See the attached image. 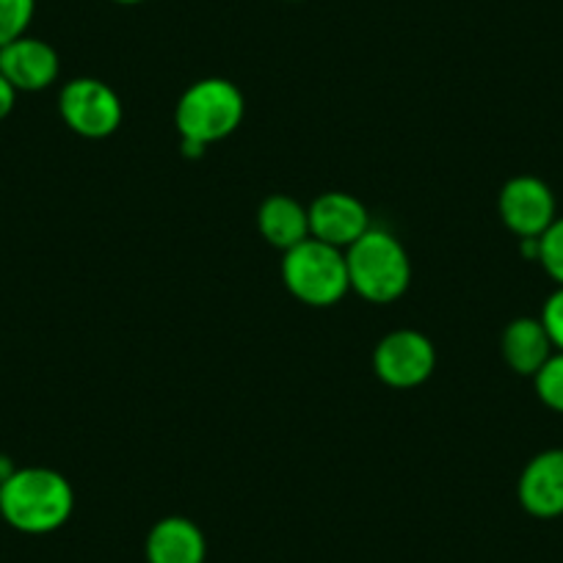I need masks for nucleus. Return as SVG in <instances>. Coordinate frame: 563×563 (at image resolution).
Returning <instances> with one entry per match:
<instances>
[{
	"label": "nucleus",
	"mask_w": 563,
	"mask_h": 563,
	"mask_svg": "<svg viewBox=\"0 0 563 563\" xmlns=\"http://www.w3.org/2000/svg\"><path fill=\"white\" fill-rule=\"evenodd\" d=\"M519 506L536 519L563 517V448L541 451L525 464L517 484Z\"/></svg>",
	"instance_id": "nucleus-10"
},
{
	"label": "nucleus",
	"mask_w": 563,
	"mask_h": 563,
	"mask_svg": "<svg viewBox=\"0 0 563 563\" xmlns=\"http://www.w3.org/2000/svg\"><path fill=\"white\" fill-rule=\"evenodd\" d=\"M373 367L384 384L395 389L420 387L437 367V349L429 338L415 329H398L382 338L373 351Z\"/></svg>",
	"instance_id": "nucleus-6"
},
{
	"label": "nucleus",
	"mask_w": 563,
	"mask_h": 563,
	"mask_svg": "<svg viewBox=\"0 0 563 563\" xmlns=\"http://www.w3.org/2000/svg\"><path fill=\"white\" fill-rule=\"evenodd\" d=\"M500 219L519 241L525 238H541L558 219L555 194L541 177L519 175L503 186L497 199Z\"/></svg>",
	"instance_id": "nucleus-7"
},
{
	"label": "nucleus",
	"mask_w": 563,
	"mask_h": 563,
	"mask_svg": "<svg viewBox=\"0 0 563 563\" xmlns=\"http://www.w3.org/2000/svg\"><path fill=\"white\" fill-rule=\"evenodd\" d=\"M241 89L227 78H205L188 86L177 102L175 122L183 135V150L188 158H199L208 144L235 133L243 122Z\"/></svg>",
	"instance_id": "nucleus-2"
},
{
	"label": "nucleus",
	"mask_w": 563,
	"mask_h": 563,
	"mask_svg": "<svg viewBox=\"0 0 563 563\" xmlns=\"http://www.w3.org/2000/svg\"><path fill=\"white\" fill-rule=\"evenodd\" d=\"M371 230L367 208L345 191L321 194L310 205V235L334 249H349Z\"/></svg>",
	"instance_id": "nucleus-8"
},
{
	"label": "nucleus",
	"mask_w": 563,
	"mask_h": 563,
	"mask_svg": "<svg viewBox=\"0 0 563 563\" xmlns=\"http://www.w3.org/2000/svg\"><path fill=\"white\" fill-rule=\"evenodd\" d=\"M536 395L547 409L563 415V351H555L533 376Z\"/></svg>",
	"instance_id": "nucleus-14"
},
{
	"label": "nucleus",
	"mask_w": 563,
	"mask_h": 563,
	"mask_svg": "<svg viewBox=\"0 0 563 563\" xmlns=\"http://www.w3.org/2000/svg\"><path fill=\"white\" fill-rule=\"evenodd\" d=\"M14 106H18V89L0 73V122L14 111Z\"/></svg>",
	"instance_id": "nucleus-18"
},
{
	"label": "nucleus",
	"mask_w": 563,
	"mask_h": 563,
	"mask_svg": "<svg viewBox=\"0 0 563 563\" xmlns=\"http://www.w3.org/2000/svg\"><path fill=\"white\" fill-rule=\"evenodd\" d=\"M113 3H122V7H135V3H144V0H113Z\"/></svg>",
	"instance_id": "nucleus-20"
},
{
	"label": "nucleus",
	"mask_w": 563,
	"mask_h": 563,
	"mask_svg": "<svg viewBox=\"0 0 563 563\" xmlns=\"http://www.w3.org/2000/svg\"><path fill=\"white\" fill-rule=\"evenodd\" d=\"M36 0H0V47L29 34Z\"/></svg>",
	"instance_id": "nucleus-15"
},
{
	"label": "nucleus",
	"mask_w": 563,
	"mask_h": 563,
	"mask_svg": "<svg viewBox=\"0 0 563 563\" xmlns=\"http://www.w3.org/2000/svg\"><path fill=\"white\" fill-rule=\"evenodd\" d=\"M0 73L20 91H45L62 73L56 47L36 36H20L0 47Z\"/></svg>",
	"instance_id": "nucleus-9"
},
{
	"label": "nucleus",
	"mask_w": 563,
	"mask_h": 563,
	"mask_svg": "<svg viewBox=\"0 0 563 563\" xmlns=\"http://www.w3.org/2000/svg\"><path fill=\"white\" fill-rule=\"evenodd\" d=\"M282 279L290 294L310 307H332L351 290L343 249L307 238L288 249L282 260Z\"/></svg>",
	"instance_id": "nucleus-4"
},
{
	"label": "nucleus",
	"mask_w": 563,
	"mask_h": 563,
	"mask_svg": "<svg viewBox=\"0 0 563 563\" xmlns=\"http://www.w3.org/2000/svg\"><path fill=\"white\" fill-rule=\"evenodd\" d=\"M539 263L555 279L558 288H563V216H558L539 238Z\"/></svg>",
	"instance_id": "nucleus-16"
},
{
	"label": "nucleus",
	"mask_w": 563,
	"mask_h": 563,
	"mask_svg": "<svg viewBox=\"0 0 563 563\" xmlns=\"http://www.w3.org/2000/svg\"><path fill=\"white\" fill-rule=\"evenodd\" d=\"M73 511V484L51 467H18L7 484H0V517L18 533H56Z\"/></svg>",
	"instance_id": "nucleus-1"
},
{
	"label": "nucleus",
	"mask_w": 563,
	"mask_h": 563,
	"mask_svg": "<svg viewBox=\"0 0 563 563\" xmlns=\"http://www.w3.org/2000/svg\"><path fill=\"white\" fill-rule=\"evenodd\" d=\"M257 227L271 246L288 252L310 235V208L288 194H274L257 210Z\"/></svg>",
	"instance_id": "nucleus-13"
},
{
	"label": "nucleus",
	"mask_w": 563,
	"mask_h": 563,
	"mask_svg": "<svg viewBox=\"0 0 563 563\" xmlns=\"http://www.w3.org/2000/svg\"><path fill=\"white\" fill-rule=\"evenodd\" d=\"M144 555L147 563H205L208 541L194 519L164 517L147 533Z\"/></svg>",
	"instance_id": "nucleus-11"
},
{
	"label": "nucleus",
	"mask_w": 563,
	"mask_h": 563,
	"mask_svg": "<svg viewBox=\"0 0 563 563\" xmlns=\"http://www.w3.org/2000/svg\"><path fill=\"white\" fill-rule=\"evenodd\" d=\"M58 113L73 133L84 139H106L122 124V100L97 78H75L58 95Z\"/></svg>",
	"instance_id": "nucleus-5"
},
{
	"label": "nucleus",
	"mask_w": 563,
	"mask_h": 563,
	"mask_svg": "<svg viewBox=\"0 0 563 563\" xmlns=\"http://www.w3.org/2000/svg\"><path fill=\"white\" fill-rule=\"evenodd\" d=\"M14 470L18 467H14L12 459H9L7 453H0V484H7V481L14 475Z\"/></svg>",
	"instance_id": "nucleus-19"
},
{
	"label": "nucleus",
	"mask_w": 563,
	"mask_h": 563,
	"mask_svg": "<svg viewBox=\"0 0 563 563\" xmlns=\"http://www.w3.org/2000/svg\"><path fill=\"white\" fill-rule=\"evenodd\" d=\"M541 323H544L547 334H550L555 351H563V288H555V294L544 301L541 310Z\"/></svg>",
	"instance_id": "nucleus-17"
},
{
	"label": "nucleus",
	"mask_w": 563,
	"mask_h": 563,
	"mask_svg": "<svg viewBox=\"0 0 563 563\" xmlns=\"http://www.w3.org/2000/svg\"><path fill=\"white\" fill-rule=\"evenodd\" d=\"M500 351L514 373L533 378L544 367V362L555 354V345H552L541 318H517L503 332Z\"/></svg>",
	"instance_id": "nucleus-12"
},
{
	"label": "nucleus",
	"mask_w": 563,
	"mask_h": 563,
	"mask_svg": "<svg viewBox=\"0 0 563 563\" xmlns=\"http://www.w3.org/2000/svg\"><path fill=\"white\" fill-rule=\"evenodd\" d=\"M0 522H3V517H0Z\"/></svg>",
	"instance_id": "nucleus-22"
},
{
	"label": "nucleus",
	"mask_w": 563,
	"mask_h": 563,
	"mask_svg": "<svg viewBox=\"0 0 563 563\" xmlns=\"http://www.w3.org/2000/svg\"><path fill=\"white\" fill-rule=\"evenodd\" d=\"M288 3H299V0H288Z\"/></svg>",
	"instance_id": "nucleus-21"
},
{
	"label": "nucleus",
	"mask_w": 563,
	"mask_h": 563,
	"mask_svg": "<svg viewBox=\"0 0 563 563\" xmlns=\"http://www.w3.org/2000/svg\"><path fill=\"white\" fill-rule=\"evenodd\" d=\"M351 290L371 305H393L409 290L411 260L404 243L384 230H367L345 249Z\"/></svg>",
	"instance_id": "nucleus-3"
}]
</instances>
